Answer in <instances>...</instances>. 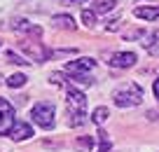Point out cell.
Returning <instances> with one entry per match:
<instances>
[{
  "label": "cell",
  "instance_id": "obj_6",
  "mask_svg": "<svg viewBox=\"0 0 159 152\" xmlns=\"http://www.w3.org/2000/svg\"><path fill=\"white\" fill-rule=\"evenodd\" d=\"M91 68H96V61L84 56V59H77V61H68L66 63V75H87Z\"/></svg>",
  "mask_w": 159,
  "mask_h": 152
},
{
  "label": "cell",
  "instance_id": "obj_5",
  "mask_svg": "<svg viewBox=\"0 0 159 152\" xmlns=\"http://www.w3.org/2000/svg\"><path fill=\"white\" fill-rule=\"evenodd\" d=\"M19 49L21 52H26V56H28L30 61H47L49 59V49L45 47L42 42H33V40H24V42H19Z\"/></svg>",
  "mask_w": 159,
  "mask_h": 152
},
{
  "label": "cell",
  "instance_id": "obj_21",
  "mask_svg": "<svg viewBox=\"0 0 159 152\" xmlns=\"http://www.w3.org/2000/svg\"><path fill=\"white\" fill-rule=\"evenodd\" d=\"M152 91H154V98L159 101V77L154 80V84H152Z\"/></svg>",
  "mask_w": 159,
  "mask_h": 152
},
{
  "label": "cell",
  "instance_id": "obj_1",
  "mask_svg": "<svg viewBox=\"0 0 159 152\" xmlns=\"http://www.w3.org/2000/svg\"><path fill=\"white\" fill-rule=\"evenodd\" d=\"M66 103H68V124L70 127H80V124H84L87 119V96L80 89L75 87H68L66 91Z\"/></svg>",
  "mask_w": 159,
  "mask_h": 152
},
{
  "label": "cell",
  "instance_id": "obj_12",
  "mask_svg": "<svg viewBox=\"0 0 159 152\" xmlns=\"http://www.w3.org/2000/svg\"><path fill=\"white\" fill-rule=\"evenodd\" d=\"M52 24H54L56 28H68V30H75V21H73V16H68V14H56L54 19H52Z\"/></svg>",
  "mask_w": 159,
  "mask_h": 152
},
{
  "label": "cell",
  "instance_id": "obj_7",
  "mask_svg": "<svg viewBox=\"0 0 159 152\" xmlns=\"http://www.w3.org/2000/svg\"><path fill=\"white\" fill-rule=\"evenodd\" d=\"M136 61H138V56L134 52H117L110 56V66H115V68H131Z\"/></svg>",
  "mask_w": 159,
  "mask_h": 152
},
{
  "label": "cell",
  "instance_id": "obj_22",
  "mask_svg": "<svg viewBox=\"0 0 159 152\" xmlns=\"http://www.w3.org/2000/svg\"><path fill=\"white\" fill-rule=\"evenodd\" d=\"M0 82H2V77H0Z\"/></svg>",
  "mask_w": 159,
  "mask_h": 152
},
{
  "label": "cell",
  "instance_id": "obj_18",
  "mask_svg": "<svg viewBox=\"0 0 159 152\" xmlns=\"http://www.w3.org/2000/svg\"><path fill=\"white\" fill-rule=\"evenodd\" d=\"M82 24L91 28V26L96 24V12L94 10H82Z\"/></svg>",
  "mask_w": 159,
  "mask_h": 152
},
{
  "label": "cell",
  "instance_id": "obj_13",
  "mask_svg": "<svg viewBox=\"0 0 159 152\" xmlns=\"http://www.w3.org/2000/svg\"><path fill=\"white\" fill-rule=\"evenodd\" d=\"M115 5H117L115 0H96V2H94V7H91V10H94L96 14H105V12L115 10Z\"/></svg>",
  "mask_w": 159,
  "mask_h": 152
},
{
  "label": "cell",
  "instance_id": "obj_17",
  "mask_svg": "<svg viewBox=\"0 0 159 152\" xmlns=\"http://www.w3.org/2000/svg\"><path fill=\"white\" fill-rule=\"evenodd\" d=\"M91 145H94V140H91L89 136H82V138H77V143H75V147H77L80 152H89V150H91Z\"/></svg>",
  "mask_w": 159,
  "mask_h": 152
},
{
  "label": "cell",
  "instance_id": "obj_9",
  "mask_svg": "<svg viewBox=\"0 0 159 152\" xmlns=\"http://www.w3.org/2000/svg\"><path fill=\"white\" fill-rule=\"evenodd\" d=\"M134 14L143 21H157L159 19V7L157 5H140L134 10Z\"/></svg>",
  "mask_w": 159,
  "mask_h": 152
},
{
  "label": "cell",
  "instance_id": "obj_10",
  "mask_svg": "<svg viewBox=\"0 0 159 152\" xmlns=\"http://www.w3.org/2000/svg\"><path fill=\"white\" fill-rule=\"evenodd\" d=\"M12 28H14V30H24V33H30V35H42V28H40V26H33L30 21H24V19H16L14 24H12Z\"/></svg>",
  "mask_w": 159,
  "mask_h": 152
},
{
  "label": "cell",
  "instance_id": "obj_19",
  "mask_svg": "<svg viewBox=\"0 0 159 152\" xmlns=\"http://www.w3.org/2000/svg\"><path fill=\"white\" fill-rule=\"evenodd\" d=\"M5 59H7V63H16V66H26L28 61L26 59H21V56H16L14 52H5Z\"/></svg>",
  "mask_w": 159,
  "mask_h": 152
},
{
  "label": "cell",
  "instance_id": "obj_11",
  "mask_svg": "<svg viewBox=\"0 0 159 152\" xmlns=\"http://www.w3.org/2000/svg\"><path fill=\"white\" fill-rule=\"evenodd\" d=\"M143 47H145V52H148L150 56H159V35L154 33V35H148L145 38V42H143Z\"/></svg>",
  "mask_w": 159,
  "mask_h": 152
},
{
  "label": "cell",
  "instance_id": "obj_4",
  "mask_svg": "<svg viewBox=\"0 0 159 152\" xmlns=\"http://www.w3.org/2000/svg\"><path fill=\"white\" fill-rule=\"evenodd\" d=\"M14 124H16V117H14V105H12L7 98H0V136L10 133Z\"/></svg>",
  "mask_w": 159,
  "mask_h": 152
},
{
  "label": "cell",
  "instance_id": "obj_15",
  "mask_svg": "<svg viewBox=\"0 0 159 152\" xmlns=\"http://www.w3.org/2000/svg\"><path fill=\"white\" fill-rule=\"evenodd\" d=\"M108 115H110V110L105 108V105H98V108L94 110V115H91V119H94V124H98V127H101V124L108 119Z\"/></svg>",
  "mask_w": 159,
  "mask_h": 152
},
{
  "label": "cell",
  "instance_id": "obj_14",
  "mask_svg": "<svg viewBox=\"0 0 159 152\" xmlns=\"http://www.w3.org/2000/svg\"><path fill=\"white\" fill-rule=\"evenodd\" d=\"M96 136H98V152H110V150H112V143H110V136L103 131V129H101V131L96 133Z\"/></svg>",
  "mask_w": 159,
  "mask_h": 152
},
{
  "label": "cell",
  "instance_id": "obj_16",
  "mask_svg": "<svg viewBox=\"0 0 159 152\" xmlns=\"http://www.w3.org/2000/svg\"><path fill=\"white\" fill-rule=\"evenodd\" d=\"M24 84H26V75H21V73H14V75L7 77V87H12V89L24 87Z\"/></svg>",
  "mask_w": 159,
  "mask_h": 152
},
{
  "label": "cell",
  "instance_id": "obj_20",
  "mask_svg": "<svg viewBox=\"0 0 159 152\" xmlns=\"http://www.w3.org/2000/svg\"><path fill=\"white\" fill-rule=\"evenodd\" d=\"M63 5H84L87 0H61Z\"/></svg>",
  "mask_w": 159,
  "mask_h": 152
},
{
  "label": "cell",
  "instance_id": "obj_8",
  "mask_svg": "<svg viewBox=\"0 0 159 152\" xmlns=\"http://www.w3.org/2000/svg\"><path fill=\"white\" fill-rule=\"evenodd\" d=\"M10 136H12V140H28V138L33 136V127L26 124V122H21V119H16V124L12 127Z\"/></svg>",
  "mask_w": 159,
  "mask_h": 152
},
{
  "label": "cell",
  "instance_id": "obj_2",
  "mask_svg": "<svg viewBox=\"0 0 159 152\" xmlns=\"http://www.w3.org/2000/svg\"><path fill=\"white\" fill-rule=\"evenodd\" d=\"M112 101H115V105H119V108L138 105L140 101H143V89H140V84H136V82H124L119 89L112 91Z\"/></svg>",
  "mask_w": 159,
  "mask_h": 152
},
{
  "label": "cell",
  "instance_id": "obj_3",
  "mask_svg": "<svg viewBox=\"0 0 159 152\" xmlns=\"http://www.w3.org/2000/svg\"><path fill=\"white\" fill-rule=\"evenodd\" d=\"M54 115H56V108H54L52 101H40V103H35L33 110H30V119H33L38 127L47 129V131L54 129V124H56Z\"/></svg>",
  "mask_w": 159,
  "mask_h": 152
}]
</instances>
